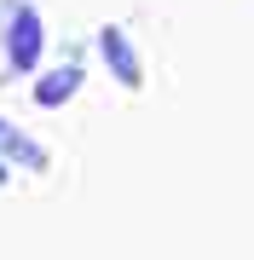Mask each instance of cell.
Returning a JSON list of instances; mask_svg holds the SVG:
<instances>
[{"instance_id": "obj_2", "label": "cell", "mask_w": 254, "mask_h": 260, "mask_svg": "<svg viewBox=\"0 0 254 260\" xmlns=\"http://www.w3.org/2000/svg\"><path fill=\"white\" fill-rule=\"evenodd\" d=\"M76 87H81V70H76V64H64V70H52L47 81L35 87V104H64Z\"/></svg>"}, {"instance_id": "obj_1", "label": "cell", "mask_w": 254, "mask_h": 260, "mask_svg": "<svg viewBox=\"0 0 254 260\" xmlns=\"http://www.w3.org/2000/svg\"><path fill=\"white\" fill-rule=\"evenodd\" d=\"M6 47H12V64L18 70H29L41 58V18L35 12H18L12 6V35H6Z\"/></svg>"}, {"instance_id": "obj_3", "label": "cell", "mask_w": 254, "mask_h": 260, "mask_svg": "<svg viewBox=\"0 0 254 260\" xmlns=\"http://www.w3.org/2000/svg\"><path fill=\"white\" fill-rule=\"evenodd\" d=\"M104 52H110V70H122V81H127V87L139 81V64H133V52H127V41L116 35V29H104Z\"/></svg>"}]
</instances>
